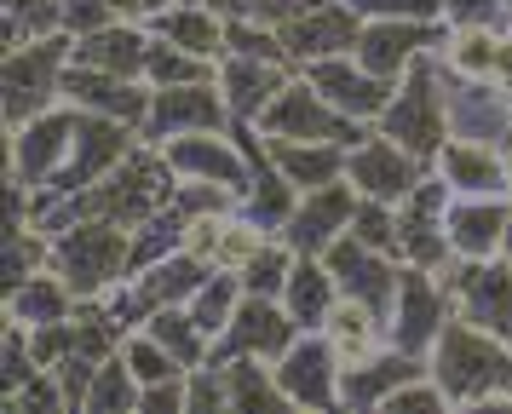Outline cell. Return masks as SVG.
<instances>
[{
	"mask_svg": "<svg viewBox=\"0 0 512 414\" xmlns=\"http://www.w3.org/2000/svg\"><path fill=\"white\" fill-rule=\"evenodd\" d=\"M426 368L449 391L455 409H512V345L478 322H466L461 311L438 334Z\"/></svg>",
	"mask_w": 512,
	"mask_h": 414,
	"instance_id": "obj_1",
	"label": "cell"
},
{
	"mask_svg": "<svg viewBox=\"0 0 512 414\" xmlns=\"http://www.w3.org/2000/svg\"><path fill=\"white\" fill-rule=\"evenodd\" d=\"M173 190H179V173H173L167 150L150 144V138H139L133 156L121 161L116 173H104L93 190H81L75 202H81V213H93V219H116V225L139 230L156 213L173 207Z\"/></svg>",
	"mask_w": 512,
	"mask_h": 414,
	"instance_id": "obj_2",
	"label": "cell"
},
{
	"mask_svg": "<svg viewBox=\"0 0 512 414\" xmlns=\"http://www.w3.org/2000/svg\"><path fill=\"white\" fill-rule=\"evenodd\" d=\"M52 271L75 288V299H104L133 276V230L116 219H75L52 236Z\"/></svg>",
	"mask_w": 512,
	"mask_h": 414,
	"instance_id": "obj_3",
	"label": "cell"
},
{
	"mask_svg": "<svg viewBox=\"0 0 512 414\" xmlns=\"http://www.w3.org/2000/svg\"><path fill=\"white\" fill-rule=\"evenodd\" d=\"M75 58V35H41V41L6 46V64H0V115H6V133L35 121L41 110L64 104V69Z\"/></svg>",
	"mask_w": 512,
	"mask_h": 414,
	"instance_id": "obj_4",
	"label": "cell"
},
{
	"mask_svg": "<svg viewBox=\"0 0 512 414\" xmlns=\"http://www.w3.org/2000/svg\"><path fill=\"white\" fill-rule=\"evenodd\" d=\"M374 133H386L392 144H403L409 156H420L426 167L438 161V150L449 144V110H443V64L438 52H426L403 81H397L392 104L380 110Z\"/></svg>",
	"mask_w": 512,
	"mask_h": 414,
	"instance_id": "obj_5",
	"label": "cell"
},
{
	"mask_svg": "<svg viewBox=\"0 0 512 414\" xmlns=\"http://www.w3.org/2000/svg\"><path fill=\"white\" fill-rule=\"evenodd\" d=\"M455 322V294L438 271L426 265H403L397 276V299H392V317H386V334H392L397 351L409 357H432L438 334Z\"/></svg>",
	"mask_w": 512,
	"mask_h": 414,
	"instance_id": "obj_6",
	"label": "cell"
},
{
	"mask_svg": "<svg viewBox=\"0 0 512 414\" xmlns=\"http://www.w3.org/2000/svg\"><path fill=\"white\" fill-rule=\"evenodd\" d=\"M259 133L265 138H323V144H346L351 150V144H363L374 127L369 121H351L346 110H334L305 75H294V81L271 98V110L259 115Z\"/></svg>",
	"mask_w": 512,
	"mask_h": 414,
	"instance_id": "obj_7",
	"label": "cell"
},
{
	"mask_svg": "<svg viewBox=\"0 0 512 414\" xmlns=\"http://www.w3.org/2000/svg\"><path fill=\"white\" fill-rule=\"evenodd\" d=\"M449 202H455V190L438 179V167L397 202V259H403V265H426V271H438V276L455 265L449 230H443Z\"/></svg>",
	"mask_w": 512,
	"mask_h": 414,
	"instance_id": "obj_8",
	"label": "cell"
},
{
	"mask_svg": "<svg viewBox=\"0 0 512 414\" xmlns=\"http://www.w3.org/2000/svg\"><path fill=\"white\" fill-rule=\"evenodd\" d=\"M75 127H81V110H75V104H52V110H41L35 121L12 127V133H6V173H18L24 184L47 190V184L64 173V161H70Z\"/></svg>",
	"mask_w": 512,
	"mask_h": 414,
	"instance_id": "obj_9",
	"label": "cell"
},
{
	"mask_svg": "<svg viewBox=\"0 0 512 414\" xmlns=\"http://www.w3.org/2000/svg\"><path fill=\"white\" fill-rule=\"evenodd\" d=\"M449 294H455V311L466 322H478L489 334H501L512 345V259L495 253V259H455L449 271Z\"/></svg>",
	"mask_w": 512,
	"mask_h": 414,
	"instance_id": "obj_10",
	"label": "cell"
},
{
	"mask_svg": "<svg viewBox=\"0 0 512 414\" xmlns=\"http://www.w3.org/2000/svg\"><path fill=\"white\" fill-rule=\"evenodd\" d=\"M139 127H127V121H110V115H81V127H75V144H70V161H64V173L47 184L52 196H81V190H93L104 173H116L121 161L133 156V144H139Z\"/></svg>",
	"mask_w": 512,
	"mask_h": 414,
	"instance_id": "obj_11",
	"label": "cell"
},
{
	"mask_svg": "<svg viewBox=\"0 0 512 414\" xmlns=\"http://www.w3.org/2000/svg\"><path fill=\"white\" fill-rule=\"evenodd\" d=\"M231 121H236L231 98H225L219 81H190V87H156L139 133L150 144H167V138H185V133H225Z\"/></svg>",
	"mask_w": 512,
	"mask_h": 414,
	"instance_id": "obj_12",
	"label": "cell"
},
{
	"mask_svg": "<svg viewBox=\"0 0 512 414\" xmlns=\"http://www.w3.org/2000/svg\"><path fill=\"white\" fill-rule=\"evenodd\" d=\"M449 41V23L432 18H369L363 23V41H357V58L380 75V81H403L409 69L426 58V52H443Z\"/></svg>",
	"mask_w": 512,
	"mask_h": 414,
	"instance_id": "obj_13",
	"label": "cell"
},
{
	"mask_svg": "<svg viewBox=\"0 0 512 414\" xmlns=\"http://www.w3.org/2000/svg\"><path fill=\"white\" fill-rule=\"evenodd\" d=\"M443 110H449V138L501 144V150L512 144V92L501 81H466L443 69Z\"/></svg>",
	"mask_w": 512,
	"mask_h": 414,
	"instance_id": "obj_14",
	"label": "cell"
},
{
	"mask_svg": "<svg viewBox=\"0 0 512 414\" xmlns=\"http://www.w3.org/2000/svg\"><path fill=\"white\" fill-rule=\"evenodd\" d=\"M271 368H277V386L288 391L294 409H340V368L346 363L334 357L323 328H305Z\"/></svg>",
	"mask_w": 512,
	"mask_h": 414,
	"instance_id": "obj_15",
	"label": "cell"
},
{
	"mask_svg": "<svg viewBox=\"0 0 512 414\" xmlns=\"http://www.w3.org/2000/svg\"><path fill=\"white\" fill-rule=\"evenodd\" d=\"M300 334H305V328L288 317V305H282V299L248 294V299H242V311L231 317V328L213 340L208 363H231V357H265V363H277V357L300 340Z\"/></svg>",
	"mask_w": 512,
	"mask_h": 414,
	"instance_id": "obj_16",
	"label": "cell"
},
{
	"mask_svg": "<svg viewBox=\"0 0 512 414\" xmlns=\"http://www.w3.org/2000/svg\"><path fill=\"white\" fill-rule=\"evenodd\" d=\"M426 173H432V167H426L420 156H409L403 144H392L386 133H369L363 144L346 150V179L357 184V196H374V202L397 207Z\"/></svg>",
	"mask_w": 512,
	"mask_h": 414,
	"instance_id": "obj_17",
	"label": "cell"
},
{
	"mask_svg": "<svg viewBox=\"0 0 512 414\" xmlns=\"http://www.w3.org/2000/svg\"><path fill=\"white\" fill-rule=\"evenodd\" d=\"M300 75H305V81H311L317 92H323L334 110H346L351 121H369V127L380 121V110L392 104V92H397V81H380V75H374V69L363 64L357 52H340V58H317V64H305Z\"/></svg>",
	"mask_w": 512,
	"mask_h": 414,
	"instance_id": "obj_18",
	"label": "cell"
},
{
	"mask_svg": "<svg viewBox=\"0 0 512 414\" xmlns=\"http://www.w3.org/2000/svg\"><path fill=\"white\" fill-rule=\"evenodd\" d=\"M150 98H156V87L150 81H133V75H110V69L75 64V58L64 69V104H75L81 115H110V121L144 127Z\"/></svg>",
	"mask_w": 512,
	"mask_h": 414,
	"instance_id": "obj_19",
	"label": "cell"
},
{
	"mask_svg": "<svg viewBox=\"0 0 512 414\" xmlns=\"http://www.w3.org/2000/svg\"><path fill=\"white\" fill-rule=\"evenodd\" d=\"M323 259H328V271H334V282H340V294L374 305L380 317H392L397 276H403V259H397V253H380V248L357 242V236L346 230V236H340V242L323 253Z\"/></svg>",
	"mask_w": 512,
	"mask_h": 414,
	"instance_id": "obj_20",
	"label": "cell"
},
{
	"mask_svg": "<svg viewBox=\"0 0 512 414\" xmlns=\"http://www.w3.org/2000/svg\"><path fill=\"white\" fill-rule=\"evenodd\" d=\"M363 12L351 0H317L311 12H300L294 23H282V46L294 64H317V58H340V52H357L363 41Z\"/></svg>",
	"mask_w": 512,
	"mask_h": 414,
	"instance_id": "obj_21",
	"label": "cell"
},
{
	"mask_svg": "<svg viewBox=\"0 0 512 414\" xmlns=\"http://www.w3.org/2000/svg\"><path fill=\"white\" fill-rule=\"evenodd\" d=\"M167 161H173V173L179 179H202V184H225V190H248L254 179V161L242 150V138L225 127V133H185V138H167L162 144Z\"/></svg>",
	"mask_w": 512,
	"mask_h": 414,
	"instance_id": "obj_22",
	"label": "cell"
},
{
	"mask_svg": "<svg viewBox=\"0 0 512 414\" xmlns=\"http://www.w3.org/2000/svg\"><path fill=\"white\" fill-rule=\"evenodd\" d=\"M351 213H357V184L351 179L300 190V207H294V219L282 225V242L294 253H328L351 230Z\"/></svg>",
	"mask_w": 512,
	"mask_h": 414,
	"instance_id": "obj_23",
	"label": "cell"
},
{
	"mask_svg": "<svg viewBox=\"0 0 512 414\" xmlns=\"http://www.w3.org/2000/svg\"><path fill=\"white\" fill-rule=\"evenodd\" d=\"M507 219H512V196H455L449 213H443L455 259H495V253H507Z\"/></svg>",
	"mask_w": 512,
	"mask_h": 414,
	"instance_id": "obj_24",
	"label": "cell"
},
{
	"mask_svg": "<svg viewBox=\"0 0 512 414\" xmlns=\"http://www.w3.org/2000/svg\"><path fill=\"white\" fill-rule=\"evenodd\" d=\"M438 179L455 196H512V167L501 144H472V138H449L438 150Z\"/></svg>",
	"mask_w": 512,
	"mask_h": 414,
	"instance_id": "obj_25",
	"label": "cell"
},
{
	"mask_svg": "<svg viewBox=\"0 0 512 414\" xmlns=\"http://www.w3.org/2000/svg\"><path fill=\"white\" fill-rule=\"evenodd\" d=\"M294 75H300L294 64H271V58H248V52H225L219 58V87L231 98V115L236 121H254V127Z\"/></svg>",
	"mask_w": 512,
	"mask_h": 414,
	"instance_id": "obj_26",
	"label": "cell"
},
{
	"mask_svg": "<svg viewBox=\"0 0 512 414\" xmlns=\"http://www.w3.org/2000/svg\"><path fill=\"white\" fill-rule=\"evenodd\" d=\"M426 374V357H409V351H374L369 363H351L340 368V409H386V397H392L403 380H415Z\"/></svg>",
	"mask_w": 512,
	"mask_h": 414,
	"instance_id": "obj_27",
	"label": "cell"
},
{
	"mask_svg": "<svg viewBox=\"0 0 512 414\" xmlns=\"http://www.w3.org/2000/svg\"><path fill=\"white\" fill-rule=\"evenodd\" d=\"M150 35L185 46L196 58H213V64L231 52V18H219L208 0H179V6H167L162 18L150 23Z\"/></svg>",
	"mask_w": 512,
	"mask_h": 414,
	"instance_id": "obj_28",
	"label": "cell"
},
{
	"mask_svg": "<svg viewBox=\"0 0 512 414\" xmlns=\"http://www.w3.org/2000/svg\"><path fill=\"white\" fill-rule=\"evenodd\" d=\"M150 29L144 23H104L93 35H75V64H93V69H110V75H133L144 81V64H150Z\"/></svg>",
	"mask_w": 512,
	"mask_h": 414,
	"instance_id": "obj_29",
	"label": "cell"
},
{
	"mask_svg": "<svg viewBox=\"0 0 512 414\" xmlns=\"http://www.w3.org/2000/svg\"><path fill=\"white\" fill-rule=\"evenodd\" d=\"M340 282L328 271L323 253H300L294 259V271H288V288H282V305H288V317L300 322V328H323L334 317V305H340Z\"/></svg>",
	"mask_w": 512,
	"mask_h": 414,
	"instance_id": "obj_30",
	"label": "cell"
},
{
	"mask_svg": "<svg viewBox=\"0 0 512 414\" xmlns=\"http://www.w3.org/2000/svg\"><path fill=\"white\" fill-rule=\"evenodd\" d=\"M265 144H271V161L294 190L346 179V144H323V138H265Z\"/></svg>",
	"mask_w": 512,
	"mask_h": 414,
	"instance_id": "obj_31",
	"label": "cell"
},
{
	"mask_svg": "<svg viewBox=\"0 0 512 414\" xmlns=\"http://www.w3.org/2000/svg\"><path fill=\"white\" fill-rule=\"evenodd\" d=\"M328 345H334V357L340 363H369L374 351H386L392 345V334H386V317L374 311V305H363V299H340L334 305V317L323 322Z\"/></svg>",
	"mask_w": 512,
	"mask_h": 414,
	"instance_id": "obj_32",
	"label": "cell"
},
{
	"mask_svg": "<svg viewBox=\"0 0 512 414\" xmlns=\"http://www.w3.org/2000/svg\"><path fill=\"white\" fill-rule=\"evenodd\" d=\"M81 311L75 288L58 271H35L24 276L18 288H6V317L24 322V328H41V322H70Z\"/></svg>",
	"mask_w": 512,
	"mask_h": 414,
	"instance_id": "obj_33",
	"label": "cell"
},
{
	"mask_svg": "<svg viewBox=\"0 0 512 414\" xmlns=\"http://www.w3.org/2000/svg\"><path fill=\"white\" fill-rule=\"evenodd\" d=\"M501 35L507 29H489V23H472V29H449L443 41V69L449 75H466V81H495V64H501Z\"/></svg>",
	"mask_w": 512,
	"mask_h": 414,
	"instance_id": "obj_34",
	"label": "cell"
},
{
	"mask_svg": "<svg viewBox=\"0 0 512 414\" xmlns=\"http://www.w3.org/2000/svg\"><path fill=\"white\" fill-rule=\"evenodd\" d=\"M225 380H231V409L236 414H271V409H294L288 391L277 386V368L265 357H231L225 363Z\"/></svg>",
	"mask_w": 512,
	"mask_h": 414,
	"instance_id": "obj_35",
	"label": "cell"
},
{
	"mask_svg": "<svg viewBox=\"0 0 512 414\" xmlns=\"http://www.w3.org/2000/svg\"><path fill=\"white\" fill-rule=\"evenodd\" d=\"M35 271H52V236L41 225H6L0 230V282L18 288Z\"/></svg>",
	"mask_w": 512,
	"mask_h": 414,
	"instance_id": "obj_36",
	"label": "cell"
},
{
	"mask_svg": "<svg viewBox=\"0 0 512 414\" xmlns=\"http://www.w3.org/2000/svg\"><path fill=\"white\" fill-rule=\"evenodd\" d=\"M242 299H248L242 276L236 271H213L208 282L196 288V299H190V317H196V328H202L208 340H219V334L231 328V317L242 311Z\"/></svg>",
	"mask_w": 512,
	"mask_h": 414,
	"instance_id": "obj_37",
	"label": "cell"
},
{
	"mask_svg": "<svg viewBox=\"0 0 512 414\" xmlns=\"http://www.w3.org/2000/svg\"><path fill=\"white\" fill-rule=\"evenodd\" d=\"M156 340L179 357L185 368H196V363H208L213 357V340L196 328V317H190V305H162V311H150V322H144Z\"/></svg>",
	"mask_w": 512,
	"mask_h": 414,
	"instance_id": "obj_38",
	"label": "cell"
},
{
	"mask_svg": "<svg viewBox=\"0 0 512 414\" xmlns=\"http://www.w3.org/2000/svg\"><path fill=\"white\" fill-rule=\"evenodd\" d=\"M144 81L150 87H190V81H219V64L213 58H196L173 41H150V64H144Z\"/></svg>",
	"mask_w": 512,
	"mask_h": 414,
	"instance_id": "obj_39",
	"label": "cell"
},
{
	"mask_svg": "<svg viewBox=\"0 0 512 414\" xmlns=\"http://www.w3.org/2000/svg\"><path fill=\"white\" fill-rule=\"evenodd\" d=\"M121 357H127V368L139 374V386H162V380H179V374H190L173 351H167L150 328H127L121 334Z\"/></svg>",
	"mask_w": 512,
	"mask_h": 414,
	"instance_id": "obj_40",
	"label": "cell"
},
{
	"mask_svg": "<svg viewBox=\"0 0 512 414\" xmlns=\"http://www.w3.org/2000/svg\"><path fill=\"white\" fill-rule=\"evenodd\" d=\"M139 374L127 368V357H104L93 380V397H87V414H139Z\"/></svg>",
	"mask_w": 512,
	"mask_h": 414,
	"instance_id": "obj_41",
	"label": "cell"
},
{
	"mask_svg": "<svg viewBox=\"0 0 512 414\" xmlns=\"http://www.w3.org/2000/svg\"><path fill=\"white\" fill-rule=\"evenodd\" d=\"M294 259L300 253L288 248L282 236H265V248L242 265V288L248 294H259V299H282V288H288V271H294Z\"/></svg>",
	"mask_w": 512,
	"mask_h": 414,
	"instance_id": "obj_42",
	"label": "cell"
},
{
	"mask_svg": "<svg viewBox=\"0 0 512 414\" xmlns=\"http://www.w3.org/2000/svg\"><path fill=\"white\" fill-rule=\"evenodd\" d=\"M41 374V363H35V345H29V328L24 322L6 317V328H0V391L12 397V391H24L29 380Z\"/></svg>",
	"mask_w": 512,
	"mask_h": 414,
	"instance_id": "obj_43",
	"label": "cell"
},
{
	"mask_svg": "<svg viewBox=\"0 0 512 414\" xmlns=\"http://www.w3.org/2000/svg\"><path fill=\"white\" fill-rule=\"evenodd\" d=\"M351 236L369 242L380 253H397V207L374 202V196H357V213H351Z\"/></svg>",
	"mask_w": 512,
	"mask_h": 414,
	"instance_id": "obj_44",
	"label": "cell"
},
{
	"mask_svg": "<svg viewBox=\"0 0 512 414\" xmlns=\"http://www.w3.org/2000/svg\"><path fill=\"white\" fill-rule=\"evenodd\" d=\"M190 391V414H225L231 409V380H225V363H196L185 374Z\"/></svg>",
	"mask_w": 512,
	"mask_h": 414,
	"instance_id": "obj_45",
	"label": "cell"
},
{
	"mask_svg": "<svg viewBox=\"0 0 512 414\" xmlns=\"http://www.w3.org/2000/svg\"><path fill=\"white\" fill-rule=\"evenodd\" d=\"M443 409H455V403H449V391L432 380V368L415 374V380H403V386L386 397V414H443Z\"/></svg>",
	"mask_w": 512,
	"mask_h": 414,
	"instance_id": "obj_46",
	"label": "cell"
},
{
	"mask_svg": "<svg viewBox=\"0 0 512 414\" xmlns=\"http://www.w3.org/2000/svg\"><path fill=\"white\" fill-rule=\"evenodd\" d=\"M98 363H104V357L81 351V345H75L70 357H58V363H52V374H58V386H64V403H70V409H87L93 380H98Z\"/></svg>",
	"mask_w": 512,
	"mask_h": 414,
	"instance_id": "obj_47",
	"label": "cell"
},
{
	"mask_svg": "<svg viewBox=\"0 0 512 414\" xmlns=\"http://www.w3.org/2000/svg\"><path fill=\"white\" fill-rule=\"evenodd\" d=\"M231 52H248V58H271V64H294L288 46H282V29H265L254 18H231ZM300 69V64H294Z\"/></svg>",
	"mask_w": 512,
	"mask_h": 414,
	"instance_id": "obj_48",
	"label": "cell"
},
{
	"mask_svg": "<svg viewBox=\"0 0 512 414\" xmlns=\"http://www.w3.org/2000/svg\"><path fill=\"white\" fill-rule=\"evenodd\" d=\"M64 409H70V403H64V386H58L52 368H41L24 391L6 397V414H64Z\"/></svg>",
	"mask_w": 512,
	"mask_h": 414,
	"instance_id": "obj_49",
	"label": "cell"
},
{
	"mask_svg": "<svg viewBox=\"0 0 512 414\" xmlns=\"http://www.w3.org/2000/svg\"><path fill=\"white\" fill-rule=\"evenodd\" d=\"M443 23L449 29H472V23H489V29H507V0H449L443 6Z\"/></svg>",
	"mask_w": 512,
	"mask_h": 414,
	"instance_id": "obj_50",
	"label": "cell"
},
{
	"mask_svg": "<svg viewBox=\"0 0 512 414\" xmlns=\"http://www.w3.org/2000/svg\"><path fill=\"white\" fill-rule=\"evenodd\" d=\"M363 18H443V6L449 0H351Z\"/></svg>",
	"mask_w": 512,
	"mask_h": 414,
	"instance_id": "obj_51",
	"label": "cell"
},
{
	"mask_svg": "<svg viewBox=\"0 0 512 414\" xmlns=\"http://www.w3.org/2000/svg\"><path fill=\"white\" fill-rule=\"evenodd\" d=\"M139 414H190L185 374H179V380H162V386H144L139 391Z\"/></svg>",
	"mask_w": 512,
	"mask_h": 414,
	"instance_id": "obj_52",
	"label": "cell"
},
{
	"mask_svg": "<svg viewBox=\"0 0 512 414\" xmlns=\"http://www.w3.org/2000/svg\"><path fill=\"white\" fill-rule=\"evenodd\" d=\"M104 23H116L110 0H64V29H70V35H93Z\"/></svg>",
	"mask_w": 512,
	"mask_h": 414,
	"instance_id": "obj_53",
	"label": "cell"
},
{
	"mask_svg": "<svg viewBox=\"0 0 512 414\" xmlns=\"http://www.w3.org/2000/svg\"><path fill=\"white\" fill-rule=\"evenodd\" d=\"M167 6H179V0H110V12H116L121 23H144V29L162 18Z\"/></svg>",
	"mask_w": 512,
	"mask_h": 414,
	"instance_id": "obj_54",
	"label": "cell"
},
{
	"mask_svg": "<svg viewBox=\"0 0 512 414\" xmlns=\"http://www.w3.org/2000/svg\"><path fill=\"white\" fill-rule=\"evenodd\" d=\"M213 12H219V18H254V6L259 0H208Z\"/></svg>",
	"mask_w": 512,
	"mask_h": 414,
	"instance_id": "obj_55",
	"label": "cell"
},
{
	"mask_svg": "<svg viewBox=\"0 0 512 414\" xmlns=\"http://www.w3.org/2000/svg\"><path fill=\"white\" fill-rule=\"evenodd\" d=\"M495 81L512 92V23H507V35H501V64H495Z\"/></svg>",
	"mask_w": 512,
	"mask_h": 414,
	"instance_id": "obj_56",
	"label": "cell"
},
{
	"mask_svg": "<svg viewBox=\"0 0 512 414\" xmlns=\"http://www.w3.org/2000/svg\"><path fill=\"white\" fill-rule=\"evenodd\" d=\"M507 259H512V219H507Z\"/></svg>",
	"mask_w": 512,
	"mask_h": 414,
	"instance_id": "obj_57",
	"label": "cell"
},
{
	"mask_svg": "<svg viewBox=\"0 0 512 414\" xmlns=\"http://www.w3.org/2000/svg\"><path fill=\"white\" fill-rule=\"evenodd\" d=\"M507 167H512V144H507Z\"/></svg>",
	"mask_w": 512,
	"mask_h": 414,
	"instance_id": "obj_58",
	"label": "cell"
},
{
	"mask_svg": "<svg viewBox=\"0 0 512 414\" xmlns=\"http://www.w3.org/2000/svg\"><path fill=\"white\" fill-rule=\"evenodd\" d=\"M507 18H512V0H507Z\"/></svg>",
	"mask_w": 512,
	"mask_h": 414,
	"instance_id": "obj_59",
	"label": "cell"
}]
</instances>
